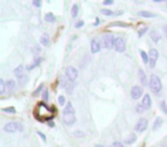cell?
Returning a JSON list of instances; mask_svg holds the SVG:
<instances>
[{
    "label": "cell",
    "mask_w": 167,
    "mask_h": 147,
    "mask_svg": "<svg viewBox=\"0 0 167 147\" xmlns=\"http://www.w3.org/2000/svg\"><path fill=\"white\" fill-rule=\"evenodd\" d=\"M55 114H56V109L55 108H50V107H48L45 102H40L38 106H37V108H36V110H34V116H36V118L38 120V121H40V122H47V121H52L53 118H54V116H55Z\"/></svg>",
    "instance_id": "1"
},
{
    "label": "cell",
    "mask_w": 167,
    "mask_h": 147,
    "mask_svg": "<svg viewBox=\"0 0 167 147\" xmlns=\"http://www.w3.org/2000/svg\"><path fill=\"white\" fill-rule=\"evenodd\" d=\"M149 86L151 89V91L154 93V94H159L161 89H162V85H161V81L160 78L154 75V74H152V75L150 76V81H149Z\"/></svg>",
    "instance_id": "2"
},
{
    "label": "cell",
    "mask_w": 167,
    "mask_h": 147,
    "mask_svg": "<svg viewBox=\"0 0 167 147\" xmlns=\"http://www.w3.org/2000/svg\"><path fill=\"white\" fill-rule=\"evenodd\" d=\"M102 43H103V46H104L105 48H112V47H115L116 39H115V37H113L112 35L107 33V35L103 36V38H102Z\"/></svg>",
    "instance_id": "3"
},
{
    "label": "cell",
    "mask_w": 167,
    "mask_h": 147,
    "mask_svg": "<svg viewBox=\"0 0 167 147\" xmlns=\"http://www.w3.org/2000/svg\"><path fill=\"white\" fill-rule=\"evenodd\" d=\"M159 57V52L156 48H151L149 51V65L150 68H154L156 67V62Z\"/></svg>",
    "instance_id": "4"
},
{
    "label": "cell",
    "mask_w": 167,
    "mask_h": 147,
    "mask_svg": "<svg viewBox=\"0 0 167 147\" xmlns=\"http://www.w3.org/2000/svg\"><path fill=\"white\" fill-rule=\"evenodd\" d=\"M23 130L22 129V125L20 124V123H17V122H9V123H7V124H5V126H4V131L5 132H11V133H13V132H16L17 130Z\"/></svg>",
    "instance_id": "5"
},
{
    "label": "cell",
    "mask_w": 167,
    "mask_h": 147,
    "mask_svg": "<svg viewBox=\"0 0 167 147\" xmlns=\"http://www.w3.org/2000/svg\"><path fill=\"white\" fill-rule=\"evenodd\" d=\"M65 76H66V78H68L70 82H73V81H76L77 77H78V70H77L74 67H72V65H69V67L66 68V70H65Z\"/></svg>",
    "instance_id": "6"
},
{
    "label": "cell",
    "mask_w": 167,
    "mask_h": 147,
    "mask_svg": "<svg viewBox=\"0 0 167 147\" xmlns=\"http://www.w3.org/2000/svg\"><path fill=\"white\" fill-rule=\"evenodd\" d=\"M146 128H148V120L146 118H140L137 122H136V124H135V126H134V129H135V131L136 132H139V133H141V132H143V131H145L146 130Z\"/></svg>",
    "instance_id": "7"
},
{
    "label": "cell",
    "mask_w": 167,
    "mask_h": 147,
    "mask_svg": "<svg viewBox=\"0 0 167 147\" xmlns=\"http://www.w3.org/2000/svg\"><path fill=\"white\" fill-rule=\"evenodd\" d=\"M143 96V89L142 86L140 85H134L131 90V97L134 99V100H139L141 97Z\"/></svg>",
    "instance_id": "8"
},
{
    "label": "cell",
    "mask_w": 167,
    "mask_h": 147,
    "mask_svg": "<svg viewBox=\"0 0 167 147\" xmlns=\"http://www.w3.org/2000/svg\"><path fill=\"white\" fill-rule=\"evenodd\" d=\"M115 49H116L118 53H123V52H125V49H126V43H125V39H124V38L118 37V38L116 39Z\"/></svg>",
    "instance_id": "9"
},
{
    "label": "cell",
    "mask_w": 167,
    "mask_h": 147,
    "mask_svg": "<svg viewBox=\"0 0 167 147\" xmlns=\"http://www.w3.org/2000/svg\"><path fill=\"white\" fill-rule=\"evenodd\" d=\"M100 51H101V44L99 43V40L96 38L92 39V41H91V52L95 54V53H99Z\"/></svg>",
    "instance_id": "10"
},
{
    "label": "cell",
    "mask_w": 167,
    "mask_h": 147,
    "mask_svg": "<svg viewBox=\"0 0 167 147\" xmlns=\"http://www.w3.org/2000/svg\"><path fill=\"white\" fill-rule=\"evenodd\" d=\"M63 121L66 125H73L76 123V116H74V114L63 115Z\"/></svg>",
    "instance_id": "11"
},
{
    "label": "cell",
    "mask_w": 167,
    "mask_h": 147,
    "mask_svg": "<svg viewBox=\"0 0 167 147\" xmlns=\"http://www.w3.org/2000/svg\"><path fill=\"white\" fill-rule=\"evenodd\" d=\"M142 105L144 106V108L145 109H148V108H150L151 107V105H152V102H151V97H150V94H144L143 96V99H142Z\"/></svg>",
    "instance_id": "12"
},
{
    "label": "cell",
    "mask_w": 167,
    "mask_h": 147,
    "mask_svg": "<svg viewBox=\"0 0 167 147\" xmlns=\"http://www.w3.org/2000/svg\"><path fill=\"white\" fill-rule=\"evenodd\" d=\"M150 37H151L152 41H154V43H158V41L161 39V35H160L159 31H157V30H152V31L150 32Z\"/></svg>",
    "instance_id": "13"
},
{
    "label": "cell",
    "mask_w": 167,
    "mask_h": 147,
    "mask_svg": "<svg viewBox=\"0 0 167 147\" xmlns=\"http://www.w3.org/2000/svg\"><path fill=\"white\" fill-rule=\"evenodd\" d=\"M139 78L142 85H146L148 84V80H146V75L144 74V71L142 69H139Z\"/></svg>",
    "instance_id": "14"
},
{
    "label": "cell",
    "mask_w": 167,
    "mask_h": 147,
    "mask_svg": "<svg viewBox=\"0 0 167 147\" xmlns=\"http://www.w3.org/2000/svg\"><path fill=\"white\" fill-rule=\"evenodd\" d=\"M40 44L42 46H49L50 39H49V36L47 33H42V36L40 37Z\"/></svg>",
    "instance_id": "15"
},
{
    "label": "cell",
    "mask_w": 167,
    "mask_h": 147,
    "mask_svg": "<svg viewBox=\"0 0 167 147\" xmlns=\"http://www.w3.org/2000/svg\"><path fill=\"white\" fill-rule=\"evenodd\" d=\"M70 114H74V109H73V106L71 102H68L64 110H63V115H70Z\"/></svg>",
    "instance_id": "16"
},
{
    "label": "cell",
    "mask_w": 167,
    "mask_h": 147,
    "mask_svg": "<svg viewBox=\"0 0 167 147\" xmlns=\"http://www.w3.org/2000/svg\"><path fill=\"white\" fill-rule=\"evenodd\" d=\"M14 74H15V76L16 77H21V76H23L24 75V65H19L17 68H15V70H14Z\"/></svg>",
    "instance_id": "17"
},
{
    "label": "cell",
    "mask_w": 167,
    "mask_h": 147,
    "mask_svg": "<svg viewBox=\"0 0 167 147\" xmlns=\"http://www.w3.org/2000/svg\"><path fill=\"white\" fill-rule=\"evenodd\" d=\"M140 16H142V17H145V19H151V17H154L156 16V14H153V13H151V12H146V11H141V12H139L137 13Z\"/></svg>",
    "instance_id": "18"
},
{
    "label": "cell",
    "mask_w": 167,
    "mask_h": 147,
    "mask_svg": "<svg viewBox=\"0 0 167 147\" xmlns=\"http://www.w3.org/2000/svg\"><path fill=\"white\" fill-rule=\"evenodd\" d=\"M55 20H56V17H55V15H54L53 13H47V14H45V21H46V22H48V23H54Z\"/></svg>",
    "instance_id": "19"
},
{
    "label": "cell",
    "mask_w": 167,
    "mask_h": 147,
    "mask_svg": "<svg viewBox=\"0 0 167 147\" xmlns=\"http://www.w3.org/2000/svg\"><path fill=\"white\" fill-rule=\"evenodd\" d=\"M161 125H162V118H161V117H157V118H156V121H154V123H153L152 129L156 131V130L160 129V126H161Z\"/></svg>",
    "instance_id": "20"
},
{
    "label": "cell",
    "mask_w": 167,
    "mask_h": 147,
    "mask_svg": "<svg viewBox=\"0 0 167 147\" xmlns=\"http://www.w3.org/2000/svg\"><path fill=\"white\" fill-rule=\"evenodd\" d=\"M78 12H79V6H78V4H73V6H72V8H71V16H72L73 19H76L77 15H78Z\"/></svg>",
    "instance_id": "21"
},
{
    "label": "cell",
    "mask_w": 167,
    "mask_h": 147,
    "mask_svg": "<svg viewBox=\"0 0 167 147\" xmlns=\"http://www.w3.org/2000/svg\"><path fill=\"white\" fill-rule=\"evenodd\" d=\"M15 85H16V83H15V81H13V80H9L8 82H6V88H7V90L11 92V91H13L14 89H15Z\"/></svg>",
    "instance_id": "22"
},
{
    "label": "cell",
    "mask_w": 167,
    "mask_h": 147,
    "mask_svg": "<svg viewBox=\"0 0 167 147\" xmlns=\"http://www.w3.org/2000/svg\"><path fill=\"white\" fill-rule=\"evenodd\" d=\"M28 75H25V74H24V75L23 76H21V77H17V81H19V83H20V86H24L25 85V83L28 82Z\"/></svg>",
    "instance_id": "23"
},
{
    "label": "cell",
    "mask_w": 167,
    "mask_h": 147,
    "mask_svg": "<svg viewBox=\"0 0 167 147\" xmlns=\"http://www.w3.org/2000/svg\"><path fill=\"white\" fill-rule=\"evenodd\" d=\"M140 54H141V57H142V61H143V63L144 64H146L148 62H149V54H146V52H144V51H140Z\"/></svg>",
    "instance_id": "24"
},
{
    "label": "cell",
    "mask_w": 167,
    "mask_h": 147,
    "mask_svg": "<svg viewBox=\"0 0 167 147\" xmlns=\"http://www.w3.org/2000/svg\"><path fill=\"white\" fill-rule=\"evenodd\" d=\"M41 61H42V57H40V56H38V57H37V59H36V60L33 61V63H32V64H31L30 67H28V70H32V69H33L34 67H37V65H39V63H40Z\"/></svg>",
    "instance_id": "25"
},
{
    "label": "cell",
    "mask_w": 167,
    "mask_h": 147,
    "mask_svg": "<svg viewBox=\"0 0 167 147\" xmlns=\"http://www.w3.org/2000/svg\"><path fill=\"white\" fill-rule=\"evenodd\" d=\"M135 140H136V136H135L134 133H132V134H129V136L125 139V142H126V144H128V145H131V144L135 142Z\"/></svg>",
    "instance_id": "26"
},
{
    "label": "cell",
    "mask_w": 167,
    "mask_h": 147,
    "mask_svg": "<svg viewBox=\"0 0 167 147\" xmlns=\"http://www.w3.org/2000/svg\"><path fill=\"white\" fill-rule=\"evenodd\" d=\"M135 109H136V113H139V114H143V113L146 110L142 104H137L136 107H135Z\"/></svg>",
    "instance_id": "27"
},
{
    "label": "cell",
    "mask_w": 167,
    "mask_h": 147,
    "mask_svg": "<svg viewBox=\"0 0 167 147\" xmlns=\"http://www.w3.org/2000/svg\"><path fill=\"white\" fill-rule=\"evenodd\" d=\"M5 91H6V82L1 78V80H0V93L4 94Z\"/></svg>",
    "instance_id": "28"
},
{
    "label": "cell",
    "mask_w": 167,
    "mask_h": 147,
    "mask_svg": "<svg viewBox=\"0 0 167 147\" xmlns=\"http://www.w3.org/2000/svg\"><path fill=\"white\" fill-rule=\"evenodd\" d=\"M101 14H103V15H105V16H111L113 13H112V11H111V9L103 8V9H101Z\"/></svg>",
    "instance_id": "29"
},
{
    "label": "cell",
    "mask_w": 167,
    "mask_h": 147,
    "mask_svg": "<svg viewBox=\"0 0 167 147\" xmlns=\"http://www.w3.org/2000/svg\"><path fill=\"white\" fill-rule=\"evenodd\" d=\"M3 110H4L5 113H11V114H15V113H16L15 107H6V108H4Z\"/></svg>",
    "instance_id": "30"
},
{
    "label": "cell",
    "mask_w": 167,
    "mask_h": 147,
    "mask_svg": "<svg viewBox=\"0 0 167 147\" xmlns=\"http://www.w3.org/2000/svg\"><path fill=\"white\" fill-rule=\"evenodd\" d=\"M44 89V84H40L36 90H34V92H33V97H36V96H38L39 93H40V91Z\"/></svg>",
    "instance_id": "31"
},
{
    "label": "cell",
    "mask_w": 167,
    "mask_h": 147,
    "mask_svg": "<svg viewBox=\"0 0 167 147\" xmlns=\"http://www.w3.org/2000/svg\"><path fill=\"white\" fill-rule=\"evenodd\" d=\"M160 108H161V110L165 114H167V104H166V101H161L160 102Z\"/></svg>",
    "instance_id": "32"
},
{
    "label": "cell",
    "mask_w": 167,
    "mask_h": 147,
    "mask_svg": "<svg viewBox=\"0 0 167 147\" xmlns=\"http://www.w3.org/2000/svg\"><path fill=\"white\" fill-rule=\"evenodd\" d=\"M146 31H148V27H142V28L139 30V37H142Z\"/></svg>",
    "instance_id": "33"
},
{
    "label": "cell",
    "mask_w": 167,
    "mask_h": 147,
    "mask_svg": "<svg viewBox=\"0 0 167 147\" xmlns=\"http://www.w3.org/2000/svg\"><path fill=\"white\" fill-rule=\"evenodd\" d=\"M48 99H49V92H48V90H45L44 93H42V100L48 101Z\"/></svg>",
    "instance_id": "34"
},
{
    "label": "cell",
    "mask_w": 167,
    "mask_h": 147,
    "mask_svg": "<svg viewBox=\"0 0 167 147\" xmlns=\"http://www.w3.org/2000/svg\"><path fill=\"white\" fill-rule=\"evenodd\" d=\"M65 102H66L65 97H64V96H60V97H58V105H60V106H64Z\"/></svg>",
    "instance_id": "35"
},
{
    "label": "cell",
    "mask_w": 167,
    "mask_h": 147,
    "mask_svg": "<svg viewBox=\"0 0 167 147\" xmlns=\"http://www.w3.org/2000/svg\"><path fill=\"white\" fill-rule=\"evenodd\" d=\"M110 147H124V145H123V142H120V141H115Z\"/></svg>",
    "instance_id": "36"
},
{
    "label": "cell",
    "mask_w": 167,
    "mask_h": 147,
    "mask_svg": "<svg viewBox=\"0 0 167 147\" xmlns=\"http://www.w3.org/2000/svg\"><path fill=\"white\" fill-rule=\"evenodd\" d=\"M111 25H119V27H128V24L127 23H123V22H115V23H112Z\"/></svg>",
    "instance_id": "37"
},
{
    "label": "cell",
    "mask_w": 167,
    "mask_h": 147,
    "mask_svg": "<svg viewBox=\"0 0 167 147\" xmlns=\"http://www.w3.org/2000/svg\"><path fill=\"white\" fill-rule=\"evenodd\" d=\"M73 134L77 136V137H80V138H82L84 136H85V134H84V132H81V131H74Z\"/></svg>",
    "instance_id": "38"
},
{
    "label": "cell",
    "mask_w": 167,
    "mask_h": 147,
    "mask_svg": "<svg viewBox=\"0 0 167 147\" xmlns=\"http://www.w3.org/2000/svg\"><path fill=\"white\" fill-rule=\"evenodd\" d=\"M33 5H34L36 7H40V6L42 5V3L40 1V0H33Z\"/></svg>",
    "instance_id": "39"
},
{
    "label": "cell",
    "mask_w": 167,
    "mask_h": 147,
    "mask_svg": "<svg viewBox=\"0 0 167 147\" xmlns=\"http://www.w3.org/2000/svg\"><path fill=\"white\" fill-rule=\"evenodd\" d=\"M84 25V21H78L77 23H76V25H74V28H80V27H82Z\"/></svg>",
    "instance_id": "40"
},
{
    "label": "cell",
    "mask_w": 167,
    "mask_h": 147,
    "mask_svg": "<svg viewBox=\"0 0 167 147\" xmlns=\"http://www.w3.org/2000/svg\"><path fill=\"white\" fill-rule=\"evenodd\" d=\"M113 4V0H105V1H103V5L108 6V5H112Z\"/></svg>",
    "instance_id": "41"
},
{
    "label": "cell",
    "mask_w": 167,
    "mask_h": 147,
    "mask_svg": "<svg viewBox=\"0 0 167 147\" xmlns=\"http://www.w3.org/2000/svg\"><path fill=\"white\" fill-rule=\"evenodd\" d=\"M38 134H39V136L41 137V139H42L44 141H46V136H45V134H44L42 132H40V131H38Z\"/></svg>",
    "instance_id": "42"
},
{
    "label": "cell",
    "mask_w": 167,
    "mask_h": 147,
    "mask_svg": "<svg viewBox=\"0 0 167 147\" xmlns=\"http://www.w3.org/2000/svg\"><path fill=\"white\" fill-rule=\"evenodd\" d=\"M94 147H104V146H103V145H101V144H96Z\"/></svg>",
    "instance_id": "43"
},
{
    "label": "cell",
    "mask_w": 167,
    "mask_h": 147,
    "mask_svg": "<svg viewBox=\"0 0 167 147\" xmlns=\"http://www.w3.org/2000/svg\"><path fill=\"white\" fill-rule=\"evenodd\" d=\"M48 125H49V126H54V122H52V121H50V122L48 123Z\"/></svg>",
    "instance_id": "44"
},
{
    "label": "cell",
    "mask_w": 167,
    "mask_h": 147,
    "mask_svg": "<svg viewBox=\"0 0 167 147\" xmlns=\"http://www.w3.org/2000/svg\"><path fill=\"white\" fill-rule=\"evenodd\" d=\"M164 31H165V33L167 35V25H165V27H164Z\"/></svg>",
    "instance_id": "45"
},
{
    "label": "cell",
    "mask_w": 167,
    "mask_h": 147,
    "mask_svg": "<svg viewBox=\"0 0 167 147\" xmlns=\"http://www.w3.org/2000/svg\"><path fill=\"white\" fill-rule=\"evenodd\" d=\"M99 23H100V20H99V19H97V17H96V22H95V25H97V24H99Z\"/></svg>",
    "instance_id": "46"
},
{
    "label": "cell",
    "mask_w": 167,
    "mask_h": 147,
    "mask_svg": "<svg viewBox=\"0 0 167 147\" xmlns=\"http://www.w3.org/2000/svg\"><path fill=\"white\" fill-rule=\"evenodd\" d=\"M165 4H166V5H167V1H165Z\"/></svg>",
    "instance_id": "47"
}]
</instances>
